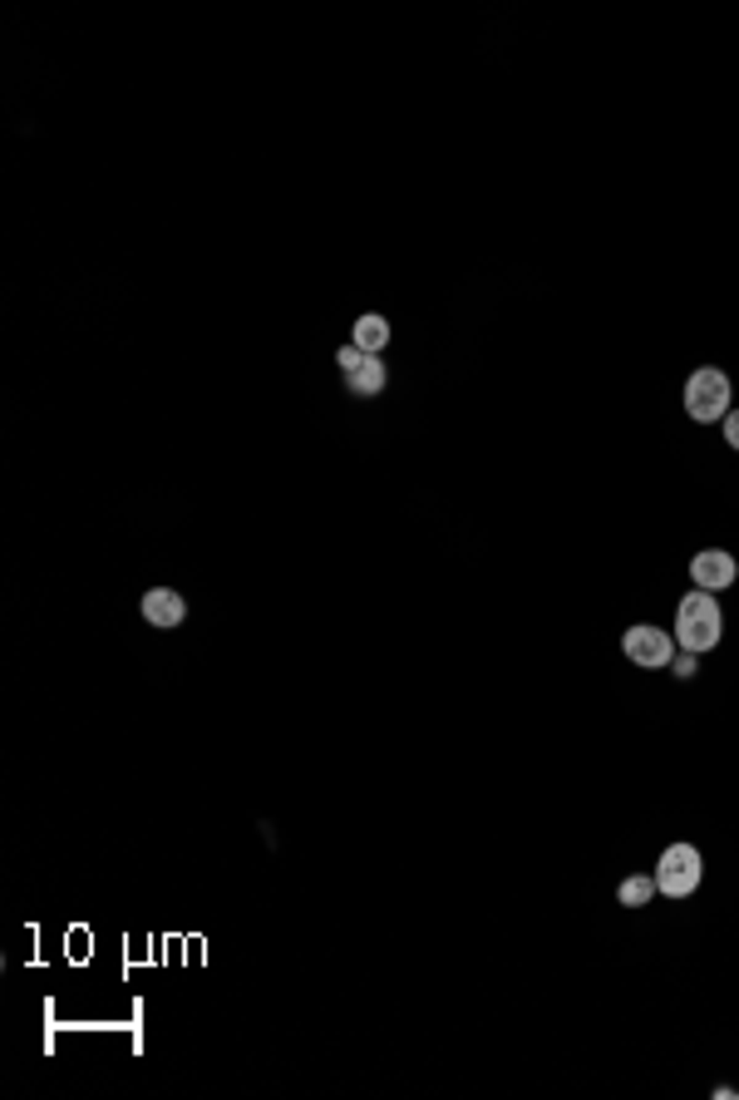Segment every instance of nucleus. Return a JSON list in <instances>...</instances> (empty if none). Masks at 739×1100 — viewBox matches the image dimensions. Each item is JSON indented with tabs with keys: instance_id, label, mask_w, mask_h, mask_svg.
<instances>
[{
	"instance_id": "obj_11",
	"label": "nucleus",
	"mask_w": 739,
	"mask_h": 1100,
	"mask_svg": "<svg viewBox=\"0 0 739 1100\" xmlns=\"http://www.w3.org/2000/svg\"><path fill=\"white\" fill-rule=\"evenodd\" d=\"M695 666H700V656L695 652H680V656H670V672L685 681V676H695Z\"/></svg>"
},
{
	"instance_id": "obj_12",
	"label": "nucleus",
	"mask_w": 739,
	"mask_h": 1100,
	"mask_svg": "<svg viewBox=\"0 0 739 1100\" xmlns=\"http://www.w3.org/2000/svg\"><path fill=\"white\" fill-rule=\"evenodd\" d=\"M725 445L739 449V410H729V415H725Z\"/></svg>"
},
{
	"instance_id": "obj_5",
	"label": "nucleus",
	"mask_w": 739,
	"mask_h": 1100,
	"mask_svg": "<svg viewBox=\"0 0 739 1100\" xmlns=\"http://www.w3.org/2000/svg\"><path fill=\"white\" fill-rule=\"evenodd\" d=\"M690 577H695L700 593H725V587H735L739 563L725 548H700V553L690 558Z\"/></svg>"
},
{
	"instance_id": "obj_3",
	"label": "nucleus",
	"mask_w": 739,
	"mask_h": 1100,
	"mask_svg": "<svg viewBox=\"0 0 739 1100\" xmlns=\"http://www.w3.org/2000/svg\"><path fill=\"white\" fill-rule=\"evenodd\" d=\"M650 879H656V893H666V898H690L700 889V879H705V859H700L695 844H670Z\"/></svg>"
},
{
	"instance_id": "obj_8",
	"label": "nucleus",
	"mask_w": 739,
	"mask_h": 1100,
	"mask_svg": "<svg viewBox=\"0 0 739 1100\" xmlns=\"http://www.w3.org/2000/svg\"><path fill=\"white\" fill-rule=\"evenodd\" d=\"M345 380H350V396L370 400V396H380V390H384V380H390V370H384V360H380V356H370V360H365L360 370H355V376H345Z\"/></svg>"
},
{
	"instance_id": "obj_2",
	"label": "nucleus",
	"mask_w": 739,
	"mask_h": 1100,
	"mask_svg": "<svg viewBox=\"0 0 739 1100\" xmlns=\"http://www.w3.org/2000/svg\"><path fill=\"white\" fill-rule=\"evenodd\" d=\"M685 415L695 425H715V420L729 415V376L715 366H700L690 370L685 380Z\"/></svg>"
},
{
	"instance_id": "obj_9",
	"label": "nucleus",
	"mask_w": 739,
	"mask_h": 1100,
	"mask_svg": "<svg viewBox=\"0 0 739 1100\" xmlns=\"http://www.w3.org/2000/svg\"><path fill=\"white\" fill-rule=\"evenodd\" d=\"M650 898H656V879H650V873H631V879L616 883V903H621V908H646Z\"/></svg>"
},
{
	"instance_id": "obj_6",
	"label": "nucleus",
	"mask_w": 739,
	"mask_h": 1100,
	"mask_svg": "<svg viewBox=\"0 0 739 1100\" xmlns=\"http://www.w3.org/2000/svg\"><path fill=\"white\" fill-rule=\"evenodd\" d=\"M143 617H148V627H177L187 617V603L173 593V587H148L143 593Z\"/></svg>"
},
{
	"instance_id": "obj_10",
	"label": "nucleus",
	"mask_w": 739,
	"mask_h": 1100,
	"mask_svg": "<svg viewBox=\"0 0 739 1100\" xmlns=\"http://www.w3.org/2000/svg\"><path fill=\"white\" fill-rule=\"evenodd\" d=\"M335 360H340V370H345V376H355V370H360L370 356H365V351L350 341V346H340V351H335Z\"/></svg>"
},
{
	"instance_id": "obj_1",
	"label": "nucleus",
	"mask_w": 739,
	"mask_h": 1100,
	"mask_svg": "<svg viewBox=\"0 0 739 1100\" xmlns=\"http://www.w3.org/2000/svg\"><path fill=\"white\" fill-rule=\"evenodd\" d=\"M719 603H715V593H690V597H680V607H676V646L680 652H709V646L719 642Z\"/></svg>"
},
{
	"instance_id": "obj_4",
	"label": "nucleus",
	"mask_w": 739,
	"mask_h": 1100,
	"mask_svg": "<svg viewBox=\"0 0 739 1100\" xmlns=\"http://www.w3.org/2000/svg\"><path fill=\"white\" fill-rule=\"evenodd\" d=\"M621 652H626L631 666H646V672H666L670 656H676V637L660 632L656 622H636L626 637H621Z\"/></svg>"
},
{
	"instance_id": "obj_7",
	"label": "nucleus",
	"mask_w": 739,
	"mask_h": 1100,
	"mask_svg": "<svg viewBox=\"0 0 739 1100\" xmlns=\"http://www.w3.org/2000/svg\"><path fill=\"white\" fill-rule=\"evenodd\" d=\"M355 346H360L365 356H384V346H390V321H384L380 311L355 317Z\"/></svg>"
}]
</instances>
